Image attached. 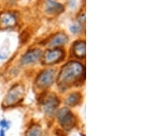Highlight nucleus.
I'll return each instance as SVG.
<instances>
[{"label":"nucleus","instance_id":"1","mask_svg":"<svg viewBox=\"0 0 154 136\" xmlns=\"http://www.w3.org/2000/svg\"><path fill=\"white\" fill-rule=\"evenodd\" d=\"M85 78L84 67L78 62L72 61L66 64L60 71L58 77V85L66 88L76 84Z\"/></svg>","mask_w":154,"mask_h":136},{"label":"nucleus","instance_id":"2","mask_svg":"<svg viewBox=\"0 0 154 136\" xmlns=\"http://www.w3.org/2000/svg\"><path fill=\"white\" fill-rule=\"evenodd\" d=\"M58 119L61 126L66 131L72 129L75 124V118L67 108H62L58 113Z\"/></svg>","mask_w":154,"mask_h":136},{"label":"nucleus","instance_id":"3","mask_svg":"<svg viewBox=\"0 0 154 136\" xmlns=\"http://www.w3.org/2000/svg\"><path fill=\"white\" fill-rule=\"evenodd\" d=\"M24 93L23 87L20 85H17L13 86L10 89L8 93H7L6 96L4 99V102L6 106H12L16 105L17 103L20 102Z\"/></svg>","mask_w":154,"mask_h":136},{"label":"nucleus","instance_id":"4","mask_svg":"<svg viewBox=\"0 0 154 136\" xmlns=\"http://www.w3.org/2000/svg\"><path fill=\"white\" fill-rule=\"evenodd\" d=\"M64 52L62 50L55 48L45 52L43 54V61L45 64L51 65L57 63L63 59Z\"/></svg>","mask_w":154,"mask_h":136},{"label":"nucleus","instance_id":"5","mask_svg":"<svg viewBox=\"0 0 154 136\" xmlns=\"http://www.w3.org/2000/svg\"><path fill=\"white\" fill-rule=\"evenodd\" d=\"M55 71L47 70L43 72L37 78V85L41 88L48 87L54 81Z\"/></svg>","mask_w":154,"mask_h":136},{"label":"nucleus","instance_id":"6","mask_svg":"<svg viewBox=\"0 0 154 136\" xmlns=\"http://www.w3.org/2000/svg\"><path fill=\"white\" fill-rule=\"evenodd\" d=\"M42 52L39 49H34L28 51L23 56L21 59L22 64L28 65L35 63L41 58Z\"/></svg>","mask_w":154,"mask_h":136},{"label":"nucleus","instance_id":"7","mask_svg":"<svg viewBox=\"0 0 154 136\" xmlns=\"http://www.w3.org/2000/svg\"><path fill=\"white\" fill-rule=\"evenodd\" d=\"M59 105V101L56 96H49L45 103V112L49 115H52L56 112Z\"/></svg>","mask_w":154,"mask_h":136},{"label":"nucleus","instance_id":"8","mask_svg":"<svg viewBox=\"0 0 154 136\" xmlns=\"http://www.w3.org/2000/svg\"><path fill=\"white\" fill-rule=\"evenodd\" d=\"M46 11L49 14H59L64 11L63 6L54 0H47Z\"/></svg>","mask_w":154,"mask_h":136},{"label":"nucleus","instance_id":"9","mask_svg":"<svg viewBox=\"0 0 154 136\" xmlns=\"http://www.w3.org/2000/svg\"><path fill=\"white\" fill-rule=\"evenodd\" d=\"M68 41V37L65 34L59 33L53 38L49 42V45L51 47L61 46L66 44Z\"/></svg>","mask_w":154,"mask_h":136},{"label":"nucleus","instance_id":"10","mask_svg":"<svg viewBox=\"0 0 154 136\" xmlns=\"http://www.w3.org/2000/svg\"><path fill=\"white\" fill-rule=\"evenodd\" d=\"M0 22L5 27H11L16 24V17L10 13H3L0 15Z\"/></svg>","mask_w":154,"mask_h":136},{"label":"nucleus","instance_id":"11","mask_svg":"<svg viewBox=\"0 0 154 136\" xmlns=\"http://www.w3.org/2000/svg\"><path fill=\"white\" fill-rule=\"evenodd\" d=\"M73 53L77 58L86 57V42L77 41L73 45Z\"/></svg>","mask_w":154,"mask_h":136},{"label":"nucleus","instance_id":"12","mask_svg":"<svg viewBox=\"0 0 154 136\" xmlns=\"http://www.w3.org/2000/svg\"><path fill=\"white\" fill-rule=\"evenodd\" d=\"M80 100V95L78 93H73L69 95L66 99V104L69 106H75L78 104Z\"/></svg>","mask_w":154,"mask_h":136},{"label":"nucleus","instance_id":"13","mask_svg":"<svg viewBox=\"0 0 154 136\" xmlns=\"http://www.w3.org/2000/svg\"><path fill=\"white\" fill-rule=\"evenodd\" d=\"M41 133V129L40 126L34 124L32 126L28 131L26 132V136H40Z\"/></svg>","mask_w":154,"mask_h":136},{"label":"nucleus","instance_id":"14","mask_svg":"<svg viewBox=\"0 0 154 136\" xmlns=\"http://www.w3.org/2000/svg\"><path fill=\"white\" fill-rule=\"evenodd\" d=\"M70 30H71L72 33L77 34L80 31V28H79V26H77V25H72V26L70 27Z\"/></svg>","mask_w":154,"mask_h":136},{"label":"nucleus","instance_id":"15","mask_svg":"<svg viewBox=\"0 0 154 136\" xmlns=\"http://www.w3.org/2000/svg\"><path fill=\"white\" fill-rule=\"evenodd\" d=\"M0 126L3 129H8L9 124L6 120H2L0 121Z\"/></svg>","mask_w":154,"mask_h":136},{"label":"nucleus","instance_id":"16","mask_svg":"<svg viewBox=\"0 0 154 136\" xmlns=\"http://www.w3.org/2000/svg\"><path fill=\"white\" fill-rule=\"evenodd\" d=\"M0 136H5V132L3 129L0 130Z\"/></svg>","mask_w":154,"mask_h":136}]
</instances>
